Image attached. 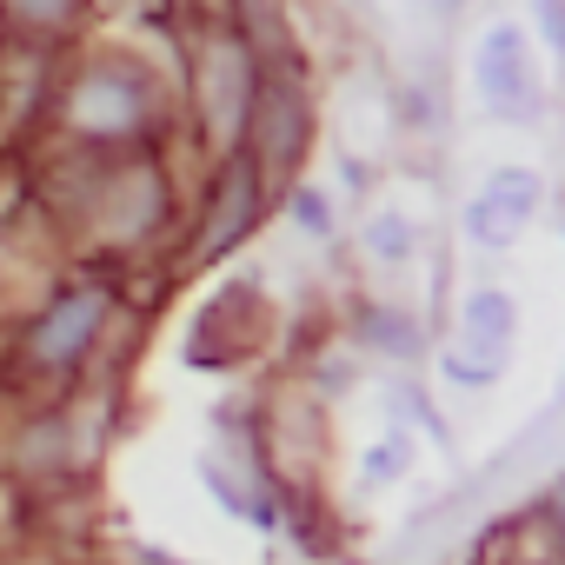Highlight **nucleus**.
<instances>
[{
  "instance_id": "nucleus-1",
  "label": "nucleus",
  "mask_w": 565,
  "mask_h": 565,
  "mask_svg": "<svg viewBox=\"0 0 565 565\" xmlns=\"http://www.w3.org/2000/svg\"><path fill=\"white\" fill-rule=\"evenodd\" d=\"M472 81L486 94V107L499 114H532L539 87H532V47L512 21H492L486 41H479V61H472Z\"/></svg>"
},
{
  "instance_id": "nucleus-2",
  "label": "nucleus",
  "mask_w": 565,
  "mask_h": 565,
  "mask_svg": "<svg viewBox=\"0 0 565 565\" xmlns=\"http://www.w3.org/2000/svg\"><path fill=\"white\" fill-rule=\"evenodd\" d=\"M246 87H253V54L233 41V34H220L213 47H206V61H200V114H206V134L226 147L233 134H239V120H246Z\"/></svg>"
},
{
  "instance_id": "nucleus-3",
  "label": "nucleus",
  "mask_w": 565,
  "mask_h": 565,
  "mask_svg": "<svg viewBox=\"0 0 565 565\" xmlns=\"http://www.w3.org/2000/svg\"><path fill=\"white\" fill-rule=\"evenodd\" d=\"M532 213H539V173L499 167V173L486 180V193L466 206V233H472L479 246H512Z\"/></svg>"
},
{
  "instance_id": "nucleus-4",
  "label": "nucleus",
  "mask_w": 565,
  "mask_h": 565,
  "mask_svg": "<svg viewBox=\"0 0 565 565\" xmlns=\"http://www.w3.org/2000/svg\"><path fill=\"white\" fill-rule=\"evenodd\" d=\"M307 140V107L294 94V81H266L259 87V114H253V147H259V167L266 173H287L294 153Z\"/></svg>"
},
{
  "instance_id": "nucleus-5",
  "label": "nucleus",
  "mask_w": 565,
  "mask_h": 565,
  "mask_svg": "<svg viewBox=\"0 0 565 565\" xmlns=\"http://www.w3.org/2000/svg\"><path fill=\"white\" fill-rule=\"evenodd\" d=\"M512 333H519V307H512V294H499V287L466 294V307H459V347H466V360L499 366V360L512 353Z\"/></svg>"
},
{
  "instance_id": "nucleus-6",
  "label": "nucleus",
  "mask_w": 565,
  "mask_h": 565,
  "mask_svg": "<svg viewBox=\"0 0 565 565\" xmlns=\"http://www.w3.org/2000/svg\"><path fill=\"white\" fill-rule=\"evenodd\" d=\"M140 107H147V94H140L127 74H114V67H100V74H87V81L74 87V120H81L87 134H120V127L140 120Z\"/></svg>"
},
{
  "instance_id": "nucleus-7",
  "label": "nucleus",
  "mask_w": 565,
  "mask_h": 565,
  "mask_svg": "<svg viewBox=\"0 0 565 565\" xmlns=\"http://www.w3.org/2000/svg\"><path fill=\"white\" fill-rule=\"evenodd\" d=\"M100 313H107V300L100 294H67L41 327H34V360H47V366H67L87 340H94V327H100Z\"/></svg>"
},
{
  "instance_id": "nucleus-8",
  "label": "nucleus",
  "mask_w": 565,
  "mask_h": 565,
  "mask_svg": "<svg viewBox=\"0 0 565 565\" xmlns=\"http://www.w3.org/2000/svg\"><path fill=\"white\" fill-rule=\"evenodd\" d=\"M253 206H259V180L246 160H233L220 173V193H213V213H206V233H200V253H226L246 226H253Z\"/></svg>"
},
{
  "instance_id": "nucleus-9",
  "label": "nucleus",
  "mask_w": 565,
  "mask_h": 565,
  "mask_svg": "<svg viewBox=\"0 0 565 565\" xmlns=\"http://www.w3.org/2000/svg\"><path fill=\"white\" fill-rule=\"evenodd\" d=\"M413 246H419V233H413V220H406V213H373V220H366V253H373V259L406 266V259H413Z\"/></svg>"
},
{
  "instance_id": "nucleus-10",
  "label": "nucleus",
  "mask_w": 565,
  "mask_h": 565,
  "mask_svg": "<svg viewBox=\"0 0 565 565\" xmlns=\"http://www.w3.org/2000/svg\"><path fill=\"white\" fill-rule=\"evenodd\" d=\"M446 380L479 393V386H492V380H499V366H479V360H466V353H446Z\"/></svg>"
},
{
  "instance_id": "nucleus-11",
  "label": "nucleus",
  "mask_w": 565,
  "mask_h": 565,
  "mask_svg": "<svg viewBox=\"0 0 565 565\" xmlns=\"http://www.w3.org/2000/svg\"><path fill=\"white\" fill-rule=\"evenodd\" d=\"M294 213H300V226H307V233H327V226H333V220H327V200H320L313 186H300V193H294Z\"/></svg>"
},
{
  "instance_id": "nucleus-12",
  "label": "nucleus",
  "mask_w": 565,
  "mask_h": 565,
  "mask_svg": "<svg viewBox=\"0 0 565 565\" xmlns=\"http://www.w3.org/2000/svg\"><path fill=\"white\" fill-rule=\"evenodd\" d=\"M532 565H545V558H532Z\"/></svg>"
}]
</instances>
